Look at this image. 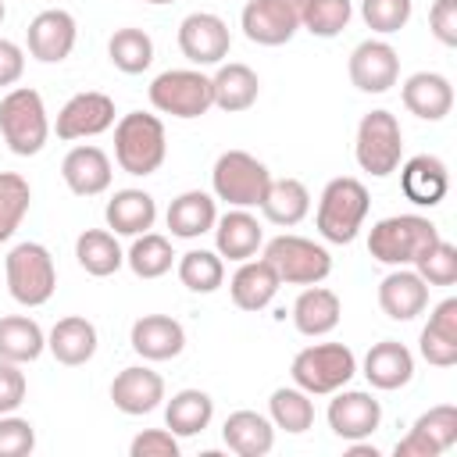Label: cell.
I'll list each match as a JSON object with an SVG mask.
<instances>
[{
    "instance_id": "6da1fadb",
    "label": "cell",
    "mask_w": 457,
    "mask_h": 457,
    "mask_svg": "<svg viewBox=\"0 0 457 457\" xmlns=\"http://www.w3.org/2000/svg\"><path fill=\"white\" fill-rule=\"evenodd\" d=\"M168 157L164 121L146 111H129L114 125V161L129 175H154Z\"/></svg>"
},
{
    "instance_id": "7a4b0ae2",
    "label": "cell",
    "mask_w": 457,
    "mask_h": 457,
    "mask_svg": "<svg viewBox=\"0 0 457 457\" xmlns=\"http://www.w3.org/2000/svg\"><path fill=\"white\" fill-rule=\"evenodd\" d=\"M368 207H371V200H368L364 182L353 179V175H339L321 189L314 225L321 232V239L346 246V243L357 239V232L368 218Z\"/></svg>"
},
{
    "instance_id": "3957f363",
    "label": "cell",
    "mask_w": 457,
    "mask_h": 457,
    "mask_svg": "<svg viewBox=\"0 0 457 457\" xmlns=\"http://www.w3.org/2000/svg\"><path fill=\"white\" fill-rule=\"evenodd\" d=\"M439 239V228L421 214H393L371 225L368 253L378 264L389 268H411L432 243Z\"/></svg>"
},
{
    "instance_id": "277c9868",
    "label": "cell",
    "mask_w": 457,
    "mask_h": 457,
    "mask_svg": "<svg viewBox=\"0 0 457 457\" xmlns=\"http://www.w3.org/2000/svg\"><path fill=\"white\" fill-rule=\"evenodd\" d=\"M293 386H300L311 396H332L357 375V357L343 343H314L303 346L289 364Z\"/></svg>"
},
{
    "instance_id": "5b68a950",
    "label": "cell",
    "mask_w": 457,
    "mask_h": 457,
    "mask_svg": "<svg viewBox=\"0 0 457 457\" xmlns=\"http://www.w3.org/2000/svg\"><path fill=\"white\" fill-rule=\"evenodd\" d=\"M4 275H7L11 300H18L21 307H43L57 289L54 257L43 243H32V239L11 246L7 261H4Z\"/></svg>"
},
{
    "instance_id": "8992f818",
    "label": "cell",
    "mask_w": 457,
    "mask_h": 457,
    "mask_svg": "<svg viewBox=\"0 0 457 457\" xmlns=\"http://www.w3.org/2000/svg\"><path fill=\"white\" fill-rule=\"evenodd\" d=\"M0 136L18 157H32L46 146L50 121H46L43 96L36 89L18 86L0 100Z\"/></svg>"
},
{
    "instance_id": "52a82bcc",
    "label": "cell",
    "mask_w": 457,
    "mask_h": 457,
    "mask_svg": "<svg viewBox=\"0 0 457 457\" xmlns=\"http://www.w3.org/2000/svg\"><path fill=\"white\" fill-rule=\"evenodd\" d=\"M211 186L214 196L225 200L228 207H261L268 186H271V171L264 168V161H257L246 150H225L214 168H211Z\"/></svg>"
},
{
    "instance_id": "ba28073f",
    "label": "cell",
    "mask_w": 457,
    "mask_h": 457,
    "mask_svg": "<svg viewBox=\"0 0 457 457\" xmlns=\"http://www.w3.org/2000/svg\"><path fill=\"white\" fill-rule=\"evenodd\" d=\"M353 157L361 164V171L386 179L400 168L403 157V132L396 114L389 111H368L357 125V143H353Z\"/></svg>"
},
{
    "instance_id": "9c48e42d",
    "label": "cell",
    "mask_w": 457,
    "mask_h": 457,
    "mask_svg": "<svg viewBox=\"0 0 457 457\" xmlns=\"http://www.w3.org/2000/svg\"><path fill=\"white\" fill-rule=\"evenodd\" d=\"M264 261L275 268L278 282H289V286H314L321 278H328L332 271V257L321 243L314 239H303V236H275L264 243Z\"/></svg>"
},
{
    "instance_id": "30bf717a",
    "label": "cell",
    "mask_w": 457,
    "mask_h": 457,
    "mask_svg": "<svg viewBox=\"0 0 457 457\" xmlns=\"http://www.w3.org/2000/svg\"><path fill=\"white\" fill-rule=\"evenodd\" d=\"M150 104L171 118H200L214 107L211 79L196 68H168L150 82Z\"/></svg>"
},
{
    "instance_id": "8fae6325",
    "label": "cell",
    "mask_w": 457,
    "mask_h": 457,
    "mask_svg": "<svg viewBox=\"0 0 457 457\" xmlns=\"http://www.w3.org/2000/svg\"><path fill=\"white\" fill-rule=\"evenodd\" d=\"M307 0H246L243 7V32L257 46H282L296 36L303 21Z\"/></svg>"
},
{
    "instance_id": "7c38bea8",
    "label": "cell",
    "mask_w": 457,
    "mask_h": 457,
    "mask_svg": "<svg viewBox=\"0 0 457 457\" xmlns=\"http://www.w3.org/2000/svg\"><path fill=\"white\" fill-rule=\"evenodd\" d=\"M228 46H232V36H228V25L225 18L211 14V11H193L182 18L179 25V50L189 64L196 68H207V64H221L228 57Z\"/></svg>"
},
{
    "instance_id": "4fadbf2b",
    "label": "cell",
    "mask_w": 457,
    "mask_h": 457,
    "mask_svg": "<svg viewBox=\"0 0 457 457\" xmlns=\"http://www.w3.org/2000/svg\"><path fill=\"white\" fill-rule=\"evenodd\" d=\"M457 443V407L453 403H439L428 407L411 432L396 443V457H439Z\"/></svg>"
},
{
    "instance_id": "5bb4252c",
    "label": "cell",
    "mask_w": 457,
    "mask_h": 457,
    "mask_svg": "<svg viewBox=\"0 0 457 457\" xmlns=\"http://www.w3.org/2000/svg\"><path fill=\"white\" fill-rule=\"evenodd\" d=\"M382 425V403L364 393V389H336L328 400V428L353 443V439H368L375 428Z\"/></svg>"
},
{
    "instance_id": "9a60e30c",
    "label": "cell",
    "mask_w": 457,
    "mask_h": 457,
    "mask_svg": "<svg viewBox=\"0 0 457 457\" xmlns=\"http://www.w3.org/2000/svg\"><path fill=\"white\" fill-rule=\"evenodd\" d=\"M346 71L361 93H389L400 79V57L386 39H364L353 46Z\"/></svg>"
},
{
    "instance_id": "2e32d148",
    "label": "cell",
    "mask_w": 457,
    "mask_h": 457,
    "mask_svg": "<svg viewBox=\"0 0 457 457\" xmlns=\"http://www.w3.org/2000/svg\"><path fill=\"white\" fill-rule=\"evenodd\" d=\"M114 125V100L107 93L86 89L75 93L61 111H57V139H86V136H100Z\"/></svg>"
},
{
    "instance_id": "e0dca14e",
    "label": "cell",
    "mask_w": 457,
    "mask_h": 457,
    "mask_svg": "<svg viewBox=\"0 0 457 457\" xmlns=\"http://www.w3.org/2000/svg\"><path fill=\"white\" fill-rule=\"evenodd\" d=\"M75 39H79V25L61 7L39 11L29 21V54L43 64H61L75 50Z\"/></svg>"
},
{
    "instance_id": "ac0fdd59",
    "label": "cell",
    "mask_w": 457,
    "mask_h": 457,
    "mask_svg": "<svg viewBox=\"0 0 457 457\" xmlns=\"http://www.w3.org/2000/svg\"><path fill=\"white\" fill-rule=\"evenodd\" d=\"M378 307L393 321H414L428 307V282L414 268H393L378 282Z\"/></svg>"
},
{
    "instance_id": "d6986e66",
    "label": "cell",
    "mask_w": 457,
    "mask_h": 457,
    "mask_svg": "<svg viewBox=\"0 0 457 457\" xmlns=\"http://www.w3.org/2000/svg\"><path fill=\"white\" fill-rule=\"evenodd\" d=\"M111 400L121 414H150L161 407L164 400V378L146 368V364H132V368H121L111 382Z\"/></svg>"
},
{
    "instance_id": "ffe728a7",
    "label": "cell",
    "mask_w": 457,
    "mask_h": 457,
    "mask_svg": "<svg viewBox=\"0 0 457 457\" xmlns=\"http://www.w3.org/2000/svg\"><path fill=\"white\" fill-rule=\"evenodd\" d=\"M129 343L143 361H171L186 350V328L168 314H143L132 321Z\"/></svg>"
},
{
    "instance_id": "44dd1931",
    "label": "cell",
    "mask_w": 457,
    "mask_h": 457,
    "mask_svg": "<svg viewBox=\"0 0 457 457\" xmlns=\"http://www.w3.org/2000/svg\"><path fill=\"white\" fill-rule=\"evenodd\" d=\"M111 157L100 146H71L61 161V179L75 196H100L111 186Z\"/></svg>"
},
{
    "instance_id": "7402d4cb",
    "label": "cell",
    "mask_w": 457,
    "mask_h": 457,
    "mask_svg": "<svg viewBox=\"0 0 457 457\" xmlns=\"http://www.w3.org/2000/svg\"><path fill=\"white\" fill-rule=\"evenodd\" d=\"M400 96H403V107L421 121H443L453 107V86L439 71H414L403 82Z\"/></svg>"
},
{
    "instance_id": "603a6c76",
    "label": "cell",
    "mask_w": 457,
    "mask_h": 457,
    "mask_svg": "<svg viewBox=\"0 0 457 457\" xmlns=\"http://www.w3.org/2000/svg\"><path fill=\"white\" fill-rule=\"evenodd\" d=\"M418 350L436 368H453L457 364V296H446L432 307L428 325L421 328Z\"/></svg>"
},
{
    "instance_id": "cb8c5ba5",
    "label": "cell",
    "mask_w": 457,
    "mask_h": 457,
    "mask_svg": "<svg viewBox=\"0 0 457 457\" xmlns=\"http://www.w3.org/2000/svg\"><path fill=\"white\" fill-rule=\"evenodd\" d=\"M400 189H403V196H407L411 204H418V207H436V204H443V196H446V189H450V171H446V164H443L439 157L418 154V157H411V161L400 168Z\"/></svg>"
},
{
    "instance_id": "d4e9b609",
    "label": "cell",
    "mask_w": 457,
    "mask_h": 457,
    "mask_svg": "<svg viewBox=\"0 0 457 457\" xmlns=\"http://www.w3.org/2000/svg\"><path fill=\"white\" fill-rule=\"evenodd\" d=\"M214 246L228 261H250L264 246V228L246 207H232L214 221Z\"/></svg>"
},
{
    "instance_id": "484cf974",
    "label": "cell",
    "mask_w": 457,
    "mask_h": 457,
    "mask_svg": "<svg viewBox=\"0 0 457 457\" xmlns=\"http://www.w3.org/2000/svg\"><path fill=\"white\" fill-rule=\"evenodd\" d=\"M257 93H261V79L250 64H239V61H228L221 64L214 75H211V96H214V107H221L225 114H239V111H250L257 104Z\"/></svg>"
},
{
    "instance_id": "4316f807",
    "label": "cell",
    "mask_w": 457,
    "mask_h": 457,
    "mask_svg": "<svg viewBox=\"0 0 457 457\" xmlns=\"http://www.w3.org/2000/svg\"><path fill=\"white\" fill-rule=\"evenodd\" d=\"M364 378L386 393L400 389L414 378V353L396 339H382L364 353Z\"/></svg>"
},
{
    "instance_id": "83f0119b",
    "label": "cell",
    "mask_w": 457,
    "mask_h": 457,
    "mask_svg": "<svg viewBox=\"0 0 457 457\" xmlns=\"http://www.w3.org/2000/svg\"><path fill=\"white\" fill-rule=\"evenodd\" d=\"M278 275H275V268L261 257V261H239V268H236V275H232V282H228V293H232V303L239 307V311H264L271 300H275V293H278Z\"/></svg>"
},
{
    "instance_id": "f1b7e54d",
    "label": "cell",
    "mask_w": 457,
    "mask_h": 457,
    "mask_svg": "<svg viewBox=\"0 0 457 457\" xmlns=\"http://www.w3.org/2000/svg\"><path fill=\"white\" fill-rule=\"evenodd\" d=\"M221 439L239 457H264L275 446V425L257 411H232L221 425Z\"/></svg>"
},
{
    "instance_id": "f546056e",
    "label": "cell",
    "mask_w": 457,
    "mask_h": 457,
    "mask_svg": "<svg viewBox=\"0 0 457 457\" xmlns=\"http://www.w3.org/2000/svg\"><path fill=\"white\" fill-rule=\"evenodd\" d=\"M46 350L54 353V361L68 364V368H79L86 364L93 353H96V325L89 318H79V314H68L61 318L50 336H46Z\"/></svg>"
},
{
    "instance_id": "4dcf8cb0",
    "label": "cell",
    "mask_w": 457,
    "mask_h": 457,
    "mask_svg": "<svg viewBox=\"0 0 457 457\" xmlns=\"http://www.w3.org/2000/svg\"><path fill=\"white\" fill-rule=\"evenodd\" d=\"M104 218H107V228H114V236H143L157 221V204L143 189H118L107 200Z\"/></svg>"
},
{
    "instance_id": "1f68e13d",
    "label": "cell",
    "mask_w": 457,
    "mask_h": 457,
    "mask_svg": "<svg viewBox=\"0 0 457 457\" xmlns=\"http://www.w3.org/2000/svg\"><path fill=\"white\" fill-rule=\"evenodd\" d=\"M339 314H343L339 296L318 282L307 286L293 303V325L300 336H328L339 325Z\"/></svg>"
},
{
    "instance_id": "d6a6232c",
    "label": "cell",
    "mask_w": 457,
    "mask_h": 457,
    "mask_svg": "<svg viewBox=\"0 0 457 457\" xmlns=\"http://www.w3.org/2000/svg\"><path fill=\"white\" fill-rule=\"evenodd\" d=\"M214 221H218V207H214V196L204 189H186L168 207V228L175 239H196L211 232Z\"/></svg>"
},
{
    "instance_id": "836d02e7",
    "label": "cell",
    "mask_w": 457,
    "mask_h": 457,
    "mask_svg": "<svg viewBox=\"0 0 457 457\" xmlns=\"http://www.w3.org/2000/svg\"><path fill=\"white\" fill-rule=\"evenodd\" d=\"M261 211L268 221L289 228V225H300L311 211V193L300 179H271L264 200H261Z\"/></svg>"
},
{
    "instance_id": "e575fe53",
    "label": "cell",
    "mask_w": 457,
    "mask_h": 457,
    "mask_svg": "<svg viewBox=\"0 0 457 457\" xmlns=\"http://www.w3.org/2000/svg\"><path fill=\"white\" fill-rule=\"evenodd\" d=\"M214 418V400L204 393V389H179L168 403H164V425L186 439V436H196L211 425Z\"/></svg>"
},
{
    "instance_id": "d590c367",
    "label": "cell",
    "mask_w": 457,
    "mask_h": 457,
    "mask_svg": "<svg viewBox=\"0 0 457 457\" xmlns=\"http://www.w3.org/2000/svg\"><path fill=\"white\" fill-rule=\"evenodd\" d=\"M46 350V332L39 328V321L25 318V314H7L0 318V357L14 361V364H29Z\"/></svg>"
},
{
    "instance_id": "8d00e7d4",
    "label": "cell",
    "mask_w": 457,
    "mask_h": 457,
    "mask_svg": "<svg viewBox=\"0 0 457 457\" xmlns=\"http://www.w3.org/2000/svg\"><path fill=\"white\" fill-rule=\"evenodd\" d=\"M75 257H79V264H82L89 275H96V278H107V275H114V271L125 264V253H121V246H118V236L107 232V228H86V232L75 239Z\"/></svg>"
},
{
    "instance_id": "74e56055",
    "label": "cell",
    "mask_w": 457,
    "mask_h": 457,
    "mask_svg": "<svg viewBox=\"0 0 457 457\" xmlns=\"http://www.w3.org/2000/svg\"><path fill=\"white\" fill-rule=\"evenodd\" d=\"M125 264L132 268L136 278H161L171 271L175 264V250L168 243V236L161 232H143V236H132V246L125 253Z\"/></svg>"
},
{
    "instance_id": "f35d334b",
    "label": "cell",
    "mask_w": 457,
    "mask_h": 457,
    "mask_svg": "<svg viewBox=\"0 0 457 457\" xmlns=\"http://www.w3.org/2000/svg\"><path fill=\"white\" fill-rule=\"evenodd\" d=\"M268 418L275 428L289 432V436H300L314 425V403H311V393H303L300 386H282L271 393L268 400Z\"/></svg>"
},
{
    "instance_id": "ab89813d",
    "label": "cell",
    "mask_w": 457,
    "mask_h": 457,
    "mask_svg": "<svg viewBox=\"0 0 457 457\" xmlns=\"http://www.w3.org/2000/svg\"><path fill=\"white\" fill-rule=\"evenodd\" d=\"M107 57H111V64L118 71L139 75V71H146L154 64V39L143 29H132V25L129 29H118L111 36V43H107Z\"/></svg>"
},
{
    "instance_id": "60d3db41",
    "label": "cell",
    "mask_w": 457,
    "mask_h": 457,
    "mask_svg": "<svg viewBox=\"0 0 457 457\" xmlns=\"http://www.w3.org/2000/svg\"><path fill=\"white\" fill-rule=\"evenodd\" d=\"M179 282L189 293H214L225 282V261L218 250H189L179 257Z\"/></svg>"
},
{
    "instance_id": "b9f144b4",
    "label": "cell",
    "mask_w": 457,
    "mask_h": 457,
    "mask_svg": "<svg viewBox=\"0 0 457 457\" xmlns=\"http://www.w3.org/2000/svg\"><path fill=\"white\" fill-rule=\"evenodd\" d=\"M29 204H32V189H29V179H21L18 171H0V243H7L21 218L29 214Z\"/></svg>"
},
{
    "instance_id": "7bdbcfd3",
    "label": "cell",
    "mask_w": 457,
    "mask_h": 457,
    "mask_svg": "<svg viewBox=\"0 0 457 457\" xmlns=\"http://www.w3.org/2000/svg\"><path fill=\"white\" fill-rule=\"evenodd\" d=\"M350 14H353L350 0H307L300 29H307L318 39H332L350 25Z\"/></svg>"
},
{
    "instance_id": "ee69618b",
    "label": "cell",
    "mask_w": 457,
    "mask_h": 457,
    "mask_svg": "<svg viewBox=\"0 0 457 457\" xmlns=\"http://www.w3.org/2000/svg\"><path fill=\"white\" fill-rule=\"evenodd\" d=\"M411 268H414L428 286H453V282H457V246L439 236Z\"/></svg>"
},
{
    "instance_id": "f6af8a7d",
    "label": "cell",
    "mask_w": 457,
    "mask_h": 457,
    "mask_svg": "<svg viewBox=\"0 0 457 457\" xmlns=\"http://www.w3.org/2000/svg\"><path fill=\"white\" fill-rule=\"evenodd\" d=\"M411 11H414V0H361V18L378 36L400 32L411 21Z\"/></svg>"
},
{
    "instance_id": "bcb514c9",
    "label": "cell",
    "mask_w": 457,
    "mask_h": 457,
    "mask_svg": "<svg viewBox=\"0 0 457 457\" xmlns=\"http://www.w3.org/2000/svg\"><path fill=\"white\" fill-rule=\"evenodd\" d=\"M36 450L32 421L18 414H0V457H29Z\"/></svg>"
},
{
    "instance_id": "7dc6e473",
    "label": "cell",
    "mask_w": 457,
    "mask_h": 457,
    "mask_svg": "<svg viewBox=\"0 0 457 457\" xmlns=\"http://www.w3.org/2000/svg\"><path fill=\"white\" fill-rule=\"evenodd\" d=\"M25 393H29V382L21 364L0 357V414H14L25 403Z\"/></svg>"
},
{
    "instance_id": "c3c4849f",
    "label": "cell",
    "mask_w": 457,
    "mask_h": 457,
    "mask_svg": "<svg viewBox=\"0 0 457 457\" xmlns=\"http://www.w3.org/2000/svg\"><path fill=\"white\" fill-rule=\"evenodd\" d=\"M132 457H179V436L171 428H146L129 443Z\"/></svg>"
},
{
    "instance_id": "681fc988",
    "label": "cell",
    "mask_w": 457,
    "mask_h": 457,
    "mask_svg": "<svg viewBox=\"0 0 457 457\" xmlns=\"http://www.w3.org/2000/svg\"><path fill=\"white\" fill-rule=\"evenodd\" d=\"M428 29L443 46H457V0H436L428 11Z\"/></svg>"
},
{
    "instance_id": "f907efd6",
    "label": "cell",
    "mask_w": 457,
    "mask_h": 457,
    "mask_svg": "<svg viewBox=\"0 0 457 457\" xmlns=\"http://www.w3.org/2000/svg\"><path fill=\"white\" fill-rule=\"evenodd\" d=\"M25 71V50L14 39H0V86H14Z\"/></svg>"
},
{
    "instance_id": "816d5d0a",
    "label": "cell",
    "mask_w": 457,
    "mask_h": 457,
    "mask_svg": "<svg viewBox=\"0 0 457 457\" xmlns=\"http://www.w3.org/2000/svg\"><path fill=\"white\" fill-rule=\"evenodd\" d=\"M4 18H7V7H4V0H0V25H4Z\"/></svg>"
},
{
    "instance_id": "f5cc1de1",
    "label": "cell",
    "mask_w": 457,
    "mask_h": 457,
    "mask_svg": "<svg viewBox=\"0 0 457 457\" xmlns=\"http://www.w3.org/2000/svg\"><path fill=\"white\" fill-rule=\"evenodd\" d=\"M143 4H175V0H143Z\"/></svg>"
}]
</instances>
